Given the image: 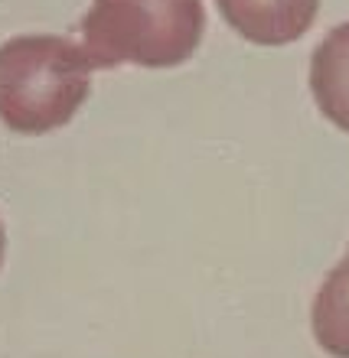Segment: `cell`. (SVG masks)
Segmentation results:
<instances>
[{"instance_id": "obj_5", "label": "cell", "mask_w": 349, "mask_h": 358, "mask_svg": "<svg viewBox=\"0 0 349 358\" xmlns=\"http://www.w3.org/2000/svg\"><path fill=\"white\" fill-rule=\"evenodd\" d=\"M310 322L327 355L349 358V251L320 283Z\"/></svg>"}, {"instance_id": "obj_2", "label": "cell", "mask_w": 349, "mask_h": 358, "mask_svg": "<svg viewBox=\"0 0 349 358\" xmlns=\"http://www.w3.org/2000/svg\"><path fill=\"white\" fill-rule=\"evenodd\" d=\"M203 29V0H92L82 20V49L95 69L121 62L170 69L196 52Z\"/></svg>"}, {"instance_id": "obj_4", "label": "cell", "mask_w": 349, "mask_h": 358, "mask_svg": "<svg viewBox=\"0 0 349 358\" xmlns=\"http://www.w3.org/2000/svg\"><path fill=\"white\" fill-rule=\"evenodd\" d=\"M310 92L327 121L349 134V20L327 33L310 59Z\"/></svg>"}, {"instance_id": "obj_3", "label": "cell", "mask_w": 349, "mask_h": 358, "mask_svg": "<svg viewBox=\"0 0 349 358\" xmlns=\"http://www.w3.org/2000/svg\"><path fill=\"white\" fill-rule=\"evenodd\" d=\"M216 7L238 36L258 46H284L310 29L320 0H216Z\"/></svg>"}, {"instance_id": "obj_1", "label": "cell", "mask_w": 349, "mask_h": 358, "mask_svg": "<svg viewBox=\"0 0 349 358\" xmlns=\"http://www.w3.org/2000/svg\"><path fill=\"white\" fill-rule=\"evenodd\" d=\"M92 59L62 36H17L0 46V121L17 134L69 124L92 92Z\"/></svg>"}, {"instance_id": "obj_6", "label": "cell", "mask_w": 349, "mask_h": 358, "mask_svg": "<svg viewBox=\"0 0 349 358\" xmlns=\"http://www.w3.org/2000/svg\"><path fill=\"white\" fill-rule=\"evenodd\" d=\"M0 261H4V225H0Z\"/></svg>"}]
</instances>
